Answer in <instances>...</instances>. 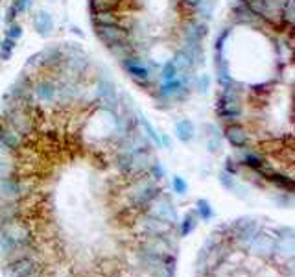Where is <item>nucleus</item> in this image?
Masks as SVG:
<instances>
[{"label": "nucleus", "mask_w": 295, "mask_h": 277, "mask_svg": "<svg viewBox=\"0 0 295 277\" xmlns=\"http://www.w3.org/2000/svg\"><path fill=\"white\" fill-rule=\"evenodd\" d=\"M0 120L11 129L24 135L26 139L37 131V115H35V111L17 106L8 94H4L2 102H0Z\"/></svg>", "instance_id": "f257e3e1"}, {"label": "nucleus", "mask_w": 295, "mask_h": 277, "mask_svg": "<svg viewBox=\"0 0 295 277\" xmlns=\"http://www.w3.org/2000/svg\"><path fill=\"white\" fill-rule=\"evenodd\" d=\"M218 113L219 120L227 122V124H235V122H242L245 118V92L242 85L236 84L229 89H221L218 94Z\"/></svg>", "instance_id": "f03ea898"}, {"label": "nucleus", "mask_w": 295, "mask_h": 277, "mask_svg": "<svg viewBox=\"0 0 295 277\" xmlns=\"http://www.w3.org/2000/svg\"><path fill=\"white\" fill-rule=\"evenodd\" d=\"M159 185L150 174L133 177V183L129 185L126 191V196L129 198V203L138 209H146V205L152 202L153 198L159 194Z\"/></svg>", "instance_id": "7ed1b4c3"}, {"label": "nucleus", "mask_w": 295, "mask_h": 277, "mask_svg": "<svg viewBox=\"0 0 295 277\" xmlns=\"http://www.w3.org/2000/svg\"><path fill=\"white\" fill-rule=\"evenodd\" d=\"M34 98L42 109H56V80L48 72L34 78Z\"/></svg>", "instance_id": "20e7f679"}, {"label": "nucleus", "mask_w": 295, "mask_h": 277, "mask_svg": "<svg viewBox=\"0 0 295 277\" xmlns=\"http://www.w3.org/2000/svg\"><path fill=\"white\" fill-rule=\"evenodd\" d=\"M207 35H209V24H207V21L188 17L185 22H183V28H181V43H183V46H197V44H203Z\"/></svg>", "instance_id": "39448f33"}, {"label": "nucleus", "mask_w": 295, "mask_h": 277, "mask_svg": "<svg viewBox=\"0 0 295 277\" xmlns=\"http://www.w3.org/2000/svg\"><path fill=\"white\" fill-rule=\"evenodd\" d=\"M146 209H148V214H152V216L159 220H164V222H168L172 226L177 222V213L174 209V205H172V202L166 196H162L160 192L146 205Z\"/></svg>", "instance_id": "423d86ee"}, {"label": "nucleus", "mask_w": 295, "mask_h": 277, "mask_svg": "<svg viewBox=\"0 0 295 277\" xmlns=\"http://www.w3.org/2000/svg\"><path fill=\"white\" fill-rule=\"evenodd\" d=\"M98 39H100L107 48L118 46V44H126L129 43V32L124 30L122 26H93Z\"/></svg>", "instance_id": "0eeeda50"}, {"label": "nucleus", "mask_w": 295, "mask_h": 277, "mask_svg": "<svg viewBox=\"0 0 295 277\" xmlns=\"http://www.w3.org/2000/svg\"><path fill=\"white\" fill-rule=\"evenodd\" d=\"M225 137H227V141L235 148H247L249 146V143H251V135H249V131L245 129L240 122H235V124H227L225 126Z\"/></svg>", "instance_id": "6e6552de"}, {"label": "nucleus", "mask_w": 295, "mask_h": 277, "mask_svg": "<svg viewBox=\"0 0 295 277\" xmlns=\"http://www.w3.org/2000/svg\"><path fill=\"white\" fill-rule=\"evenodd\" d=\"M34 270H37V262L28 255H22L15 259L8 268H6V277H24L28 274H32Z\"/></svg>", "instance_id": "1a4fd4ad"}, {"label": "nucleus", "mask_w": 295, "mask_h": 277, "mask_svg": "<svg viewBox=\"0 0 295 277\" xmlns=\"http://www.w3.org/2000/svg\"><path fill=\"white\" fill-rule=\"evenodd\" d=\"M0 141L6 144L11 151H19L24 148L26 137L20 135L19 131H15V129H11L9 126H6V124L0 120Z\"/></svg>", "instance_id": "9d476101"}, {"label": "nucleus", "mask_w": 295, "mask_h": 277, "mask_svg": "<svg viewBox=\"0 0 295 277\" xmlns=\"http://www.w3.org/2000/svg\"><path fill=\"white\" fill-rule=\"evenodd\" d=\"M275 246H277V236H271L270 233H258L255 236V240L249 244V252L256 253V255H270L275 252Z\"/></svg>", "instance_id": "9b49d317"}, {"label": "nucleus", "mask_w": 295, "mask_h": 277, "mask_svg": "<svg viewBox=\"0 0 295 277\" xmlns=\"http://www.w3.org/2000/svg\"><path fill=\"white\" fill-rule=\"evenodd\" d=\"M122 15L118 11H101V13H91L93 26H120Z\"/></svg>", "instance_id": "f8f14e48"}, {"label": "nucleus", "mask_w": 295, "mask_h": 277, "mask_svg": "<svg viewBox=\"0 0 295 277\" xmlns=\"http://www.w3.org/2000/svg\"><path fill=\"white\" fill-rule=\"evenodd\" d=\"M34 28L39 35H50L54 30V21L46 11H39L34 17Z\"/></svg>", "instance_id": "ddd939ff"}, {"label": "nucleus", "mask_w": 295, "mask_h": 277, "mask_svg": "<svg viewBox=\"0 0 295 277\" xmlns=\"http://www.w3.org/2000/svg\"><path fill=\"white\" fill-rule=\"evenodd\" d=\"M124 4V0H89L91 13H101V11H118Z\"/></svg>", "instance_id": "4468645a"}, {"label": "nucleus", "mask_w": 295, "mask_h": 277, "mask_svg": "<svg viewBox=\"0 0 295 277\" xmlns=\"http://www.w3.org/2000/svg\"><path fill=\"white\" fill-rule=\"evenodd\" d=\"M20 214V203L15 200V202H8L4 205H0V226L6 224V222H11L15 220Z\"/></svg>", "instance_id": "2eb2a0df"}, {"label": "nucleus", "mask_w": 295, "mask_h": 277, "mask_svg": "<svg viewBox=\"0 0 295 277\" xmlns=\"http://www.w3.org/2000/svg\"><path fill=\"white\" fill-rule=\"evenodd\" d=\"M172 63H174V67L177 68V72H188V70H194L192 67V61L188 58V54H186L183 48H179V50L174 52V56L170 59Z\"/></svg>", "instance_id": "dca6fc26"}, {"label": "nucleus", "mask_w": 295, "mask_h": 277, "mask_svg": "<svg viewBox=\"0 0 295 277\" xmlns=\"http://www.w3.org/2000/svg\"><path fill=\"white\" fill-rule=\"evenodd\" d=\"M176 135L181 143H190L194 139V124L190 120H179L176 124Z\"/></svg>", "instance_id": "f3484780"}, {"label": "nucleus", "mask_w": 295, "mask_h": 277, "mask_svg": "<svg viewBox=\"0 0 295 277\" xmlns=\"http://www.w3.org/2000/svg\"><path fill=\"white\" fill-rule=\"evenodd\" d=\"M17 174V163L11 157H0V179H11Z\"/></svg>", "instance_id": "a211bd4d"}, {"label": "nucleus", "mask_w": 295, "mask_h": 277, "mask_svg": "<svg viewBox=\"0 0 295 277\" xmlns=\"http://www.w3.org/2000/svg\"><path fill=\"white\" fill-rule=\"evenodd\" d=\"M212 13H214V0H201L194 8L196 19H201V21H209Z\"/></svg>", "instance_id": "6ab92c4d"}, {"label": "nucleus", "mask_w": 295, "mask_h": 277, "mask_svg": "<svg viewBox=\"0 0 295 277\" xmlns=\"http://www.w3.org/2000/svg\"><path fill=\"white\" fill-rule=\"evenodd\" d=\"M107 50L111 52V56L117 59L118 63H122V61L129 58L131 54H135V48H133L129 43H126V44H118V46H113V48H107Z\"/></svg>", "instance_id": "aec40b11"}, {"label": "nucleus", "mask_w": 295, "mask_h": 277, "mask_svg": "<svg viewBox=\"0 0 295 277\" xmlns=\"http://www.w3.org/2000/svg\"><path fill=\"white\" fill-rule=\"evenodd\" d=\"M242 165H245V167L253 168V170H258V168H262L264 165H266V161H264V157L262 155H258L256 151H245L244 153V159H242Z\"/></svg>", "instance_id": "412c9836"}, {"label": "nucleus", "mask_w": 295, "mask_h": 277, "mask_svg": "<svg viewBox=\"0 0 295 277\" xmlns=\"http://www.w3.org/2000/svg\"><path fill=\"white\" fill-rule=\"evenodd\" d=\"M15 46H17V41H13V39L6 37L4 41L0 43V59H4V61L11 59V54H13V50H15Z\"/></svg>", "instance_id": "4be33fe9"}, {"label": "nucleus", "mask_w": 295, "mask_h": 277, "mask_svg": "<svg viewBox=\"0 0 295 277\" xmlns=\"http://www.w3.org/2000/svg\"><path fill=\"white\" fill-rule=\"evenodd\" d=\"M157 74H159V80H162V82H170V80H174L177 76V68L174 67L172 61H166V63L160 67V70Z\"/></svg>", "instance_id": "5701e85b"}, {"label": "nucleus", "mask_w": 295, "mask_h": 277, "mask_svg": "<svg viewBox=\"0 0 295 277\" xmlns=\"http://www.w3.org/2000/svg\"><path fill=\"white\" fill-rule=\"evenodd\" d=\"M196 226H197V222H196V214H192V213H188L185 216V220L181 222V235L186 236L188 233H192L196 229Z\"/></svg>", "instance_id": "b1692460"}, {"label": "nucleus", "mask_w": 295, "mask_h": 277, "mask_svg": "<svg viewBox=\"0 0 295 277\" xmlns=\"http://www.w3.org/2000/svg\"><path fill=\"white\" fill-rule=\"evenodd\" d=\"M209 85H211V80H209V76L207 74H201V76H196L194 80V89H197V92H205L209 91Z\"/></svg>", "instance_id": "393cba45"}, {"label": "nucleus", "mask_w": 295, "mask_h": 277, "mask_svg": "<svg viewBox=\"0 0 295 277\" xmlns=\"http://www.w3.org/2000/svg\"><path fill=\"white\" fill-rule=\"evenodd\" d=\"M197 213H199V216L203 220H211L212 218V209H211V203L207 202V200H197Z\"/></svg>", "instance_id": "a878e982"}, {"label": "nucleus", "mask_w": 295, "mask_h": 277, "mask_svg": "<svg viewBox=\"0 0 295 277\" xmlns=\"http://www.w3.org/2000/svg\"><path fill=\"white\" fill-rule=\"evenodd\" d=\"M6 37L13 39V41H19V39L22 37V28H20V24H17V22H9L8 30H6Z\"/></svg>", "instance_id": "bb28decb"}, {"label": "nucleus", "mask_w": 295, "mask_h": 277, "mask_svg": "<svg viewBox=\"0 0 295 277\" xmlns=\"http://www.w3.org/2000/svg\"><path fill=\"white\" fill-rule=\"evenodd\" d=\"M148 174H150V176H152L153 179H155V181H160L162 177L166 176V170H164V168L160 167V165H159V163H157V161H153V165H152V167H150V170H148Z\"/></svg>", "instance_id": "cd10ccee"}, {"label": "nucleus", "mask_w": 295, "mask_h": 277, "mask_svg": "<svg viewBox=\"0 0 295 277\" xmlns=\"http://www.w3.org/2000/svg\"><path fill=\"white\" fill-rule=\"evenodd\" d=\"M172 187H174V191H176L177 194H181V196L186 194V191H188V185H186V181L181 176H176L172 179Z\"/></svg>", "instance_id": "c85d7f7f"}, {"label": "nucleus", "mask_w": 295, "mask_h": 277, "mask_svg": "<svg viewBox=\"0 0 295 277\" xmlns=\"http://www.w3.org/2000/svg\"><path fill=\"white\" fill-rule=\"evenodd\" d=\"M32 4H34V0H13V9L17 11V13H22V11H28V9L32 8Z\"/></svg>", "instance_id": "c756f323"}, {"label": "nucleus", "mask_w": 295, "mask_h": 277, "mask_svg": "<svg viewBox=\"0 0 295 277\" xmlns=\"http://www.w3.org/2000/svg\"><path fill=\"white\" fill-rule=\"evenodd\" d=\"M207 148H209V151H218L219 148V137H211L209 141H207Z\"/></svg>", "instance_id": "7c9ffc66"}, {"label": "nucleus", "mask_w": 295, "mask_h": 277, "mask_svg": "<svg viewBox=\"0 0 295 277\" xmlns=\"http://www.w3.org/2000/svg\"><path fill=\"white\" fill-rule=\"evenodd\" d=\"M219 181H221V183L225 185L227 189H233V187H235V179H233V177L229 176L227 172H223V174L219 176Z\"/></svg>", "instance_id": "2f4dec72"}, {"label": "nucleus", "mask_w": 295, "mask_h": 277, "mask_svg": "<svg viewBox=\"0 0 295 277\" xmlns=\"http://www.w3.org/2000/svg\"><path fill=\"white\" fill-rule=\"evenodd\" d=\"M13 153H15V151H11L8 146H6V144L0 141V157H11Z\"/></svg>", "instance_id": "473e14b6"}, {"label": "nucleus", "mask_w": 295, "mask_h": 277, "mask_svg": "<svg viewBox=\"0 0 295 277\" xmlns=\"http://www.w3.org/2000/svg\"><path fill=\"white\" fill-rule=\"evenodd\" d=\"M24 277H41V272H39V270H34L32 274H28V276H24Z\"/></svg>", "instance_id": "72a5a7b5"}]
</instances>
